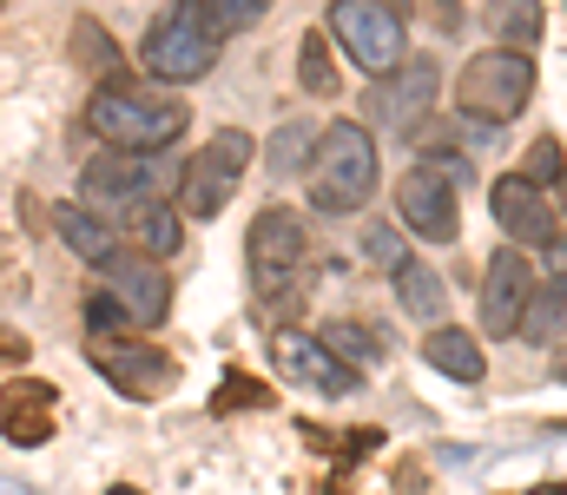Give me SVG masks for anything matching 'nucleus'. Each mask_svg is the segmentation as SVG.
<instances>
[{
  "label": "nucleus",
  "instance_id": "1",
  "mask_svg": "<svg viewBox=\"0 0 567 495\" xmlns=\"http://www.w3.org/2000/svg\"><path fill=\"white\" fill-rule=\"evenodd\" d=\"M86 133H100L113 153H172V140L185 133V100H152L133 73H113L86 100Z\"/></svg>",
  "mask_w": 567,
  "mask_h": 495
},
{
  "label": "nucleus",
  "instance_id": "2",
  "mask_svg": "<svg viewBox=\"0 0 567 495\" xmlns=\"http://www.w3.org/2000/svg\"><path fill=\"white\" fill-rule=\"evenodd\" d=\"M218 47H225V33L212 20V0H178L145 33V73L165 80V86H192L218 66Z\"/></svg>",
  "mask_w": 567,
  "mask_h": 495
},
{
  "label": "nucleus",
  "instance_id": "3",
  "mask_svg": "<svg viewBox=\"0 0 567 495\" xmlns=\"http://www.w3.org/2000/svg\"><path fill=\"white\" fill-rule=\"evenodd\" d=\"M310 198H317V212H363L377 198V146L357 120H337L330 133H317Z\"/></svg>",
  "mask_w": 567,
  "mask_h": 495
},
{
  "label": "nucleus",
  "instance_id": "4",
  "mask_svg": "<svg viewBox=\"0 0 567 495\" xmlns=\"http://www.w3.org/2000/svg\"><path fill=\"white\" fill-rule=\"evenodd\" d=\"M535 100V60L528 53H508V47H488L475 53L462 73H455V106L482 126H508L522 120Z\"/></svg>",
  "mask_w": 567,
  "mask_h": 495
},
{
  "label": "nucleus",
  "instance_id": "5",
  "mask_svg": "<svg viewBox=\"0 0 567 495\" xmlns=\"http://www.w3.org/2000/svg\"><path fill=\"white\" fill-rule=\"evenodd\" d=\"M178 178H185L178 153H100L80 172V192L93 205H133V212H145V205H165L178 192Z\"/></svg>",
  "mask_w": 567,
  "mask_h": 495
},
{
  "label": "nucleus",
  "instance_id": "6",
  "mask_svg": "<svg viewBox=\"0 0 567 495\" xmlns=\"http://www.w3.org/2000/svg\"><path fill=\"white\" fill-rule=\"evenodd\" d=\"M330 33H337L343 53H350L363 73H377V80H390V73L410 60V47H403V13H396L390 0H337V7H330Z\"/></svg>",
  "mask_w": 567,
  "mask_h": 495
},
{
  "label": "nucleus",
  "instance_id": "7",
  "mask_svg": "<svg viewBox=\"0 0 567 495\" xmlns=\"http://www.w3.org/2000/svg\"><path fill=\"white\" fill-rule=\"evenodd\" d=\"M251 146H258L251 133L225 126V133H212V146H205L198 159H185L178 198H185V212H192V218H218V212H225V198H231L238 172L251 165Z\"/></svg>",
  "mask_w": 567,
  "mask_h": 495
},
{
  "label": "nucleus",
  "instance_id": "8",
  "mask_svg": "<svg viewBox=\"0 0 567 495\" xmlns=\"http://www.w3.org/2000/svg\"><path fill=\"white\" fill-rule=\"evenodd\" d=\"M245 251H251V285H258V298H278L284 278H297V271H303V258H310V231H303V218H297V212L265 205V212L251 218Z\"/></svg>",
  "mask_w": 567,
  "mask_h": 495
},
{
  "label": "nucleus",
  "instance_id": "9",
  "mask_svg": "<svg viewBox=\"0 0 567 495\" xmlns=\"http://www.w3.org/2000/svg\"><path fill=\"white\" fill-rule=\"evenodd\" d=\"M93 363L113 390H126L133 403H152L178 383V357L145 343V337H93Z\"/></svg>",
  "mask_w": 567,
  "mask_h": 495
},
{
  "label": "nucleus",
  "instance_id": "10",
  "mask_svg": "<svg viewBox=\"0 0 567 495\" xmlns=\"http://www.w3.org/2000/svg\"><path fill=\"white\" fill-rule=\"evenodd\" d=\"M271 357H278V370L290 383H303V390H317V396H350V390H363V370H350L323 337H310V330H278L271 337Z\"/></svg>",
  "mask_w": 567,
  "mask_h": 495
},
{
  "label": "nucleus",
  "instance_id": "11",
  "mask_svg": "<svg viewBox=\"0 0 567 495\" xmlns=\"http://www.w3.org/2000/svg\"><path fill=\"white\" fill-rule=\"evenodd\" d=\"M100 271H106V291L126 305L133 330H158L172 318V278H165V265H152V258H120V251H113Z\"/></svg>",
  "mask_w": 567,
  "mask_h": 495
},
{
  "label": "nucleus",
  "instance_id": "12",
  "mask_svg": "<svg viewBox=\"0 0 567 495\" xmlns=\"http://www.w3.org/2000/svg\"><path fill=\"white\" fill-rule=\"evenodd\" d=\"M396 212H403V225H410L416 238H429V245H449V238L462 231L455 192H449V178L429 172V165H416V172L396 178Z\"/></svg>",
  "mask_w": 567,
  "mask_h": 495
},
{
  "label": "nucleus",
  "instance_id": "13",
  "mask_svg": "<svg viewBox=\"0 0 567 495\" xmlns=\"http://www.w3.org/2000/svg\"><path fill=\"white\" fill-rule=\"evenodd\" d=\"M488 212H495V225H502V231H508L515 245H555V238H561L555 198H548L542 185H528L522 172L495 178V198H488Z\"/></svg>",
  "mask_w": 567,
  "mask_h": 495
},
{
  "label": "nucleus",
  "instance_id": "14",
  "mask_svg": "<svg viewBox=\"0 0 567 495\" xmlns=\"http://www.w3.org/2000/svg\"><path fill=\"white\" fill-rule=\"evenodd\" d=\"M528 298H535L528 258H522V251H495V265H488V278H482V330H488V337H515Z\"/></svg>",
  "mask_w": 567,
  "mask_h": 495
},
{
  "label": "nucleus",
  "instance_id": "15",
  "mask_svg": "<svg viewBox=\"0 0 567 495\" xmlns=\"http://www.w3.org/2000/svg\"><path fill=\"white\" fill-rule=\"evenodd\" d=\"M435 86H442L435 60H403V66H396V73L370 93V113H377L390 133H410L429 106H435Z\"/></svg>",
  "mask_w": 567,
  "mask_h": 495
},
{
  "label": "nucleus",
  "instance_id": "16",
  "mask_svg": "<svg viewBox=\"0 0 567 495\" xmlns=\"http://www.w3.org/2000/svg\"><path fill=\"white\" fill-rule=\"evenodd\" d=\"M423 363L429 370H442V377H455V383H482V377H488L482 343H475L468 330H455V324H435L423 337Z\"/></svg>",
  "mask_w": 567,
  "mask_h": 495
},
{
  "label": "nucleus",
  "instance_id": "17",
  "mask_svg": "<svg viewBox=\"0 0 567 495\" xmlns=\"http://www.w3.org/2000/svg\"><path fill=\"white\" fill-rule=\"evenodd\" d=\"M53 225H60V238L73 245V258H86V265H106V258L120 251V238H113V225H106L100 212H86V205H66V212H60Z\"/></svg>",
  "mask_w": 567,
  "mask_h": 495
},
{
  "label": "nucleus",
  "instance_id": "18",
  "mask_svg": "<svg viewBox=\"0 0 567 495\" xmlns=\"http://www.w3.org/2000/svg\"><path fill=\"white\" fill-rule=\"evenodd\" d=\"M396 305H403L416 324L435 330V324H442V305H449V291H442V271H429V265H416V258H410V265L396 271Z\"/></svg>",
  "mask_w": 567,
  "mask_h": 495
},
{
  "label": "nucleus",
  "instance_id": "19",
  "mask_svg": "<svg viewBox=\"0 0 567 495\" xmlns=\"http://www.w3.org/2000/svg\"><path fill=\"white\" fill-rule=\"evenodd\" d=\"M488 33L508 40V53H528L542 40V0H488Z\"/></svg>",
  "mask_w": 567,
  "mask_h": 495
},
{
  "label": "nucleus",
  "instance_id": "20",
  "mask_svg": "<svg viewBox=\"0 0 567 495\" xmlns=\"http://www.w3.org/2000/svg\"><path fill=\"white\" fill-rule=\"evenodd\" d=\"M133 238L145 245L152 265L172 258V251H185V218H178V205H145V212H133Z\"/></svg>",
  "mask_w": 567,
  "mask_h": 495
},
{
  "label": "nucleus",
  "instance_id": "21",
  "mask_svg": "<svg viewBox=\"0 0 567 495\" xmlns=\"http://www.w3.org/2000/svg\"><path fill=\"white\" fill-rule=\"evenodd\" d=\"M310 159H317V133H310L303 120H284L278 133L265 140V165H271L278 178H297V172H310Z\"/></svg>",
  "mask_w": 567,
  "mask_h": 495
},
{
  "label": "nucleus",
  "instance_id": "22",
  "mask_svg": "<svg viewBox=\"0 0 567 495\" xmlns=\"http://www.w3.org/2000/svg\"><path fill=\"white\" fill-rule=\"evenodd\" d=\"M561 330H567V278H548V285H535V298L522 311V337L528 343H548Z\"/></svg>",
  "mask_w": 567,
  "mask_h": 495
},
{
  "label": "nucleus",
  "instance_id": "23",
  "mask_svg": "<svg viewBox=\"0 0 567 495\" xmlns=\"http://www.w3.org/2000/svg\"><path fill=\"white\" fill-rule=\"evenodd\" d=\"M297 86H303L310 100L343 93V86H337V60H330V40H323V33H303V40H297Z\"/></svg>",
  "mask_w": 567,
  "mask_h": 495
},
{
  "label": "nucleus",
  "instance_id": "24",
  "mask_svg": "<svg viewBox=\"0 0 567 495\" xmlns=\"http://www.w3.org/2000/svg\"><path fill=\"white\" fill-rule=\"evenodd\" d=\"M231 410H278V390L258 383V377H245V370H231V377L212 390V416H231Z\"/></svg>",
  "mask_w": 567,
  "mask_h": 495
},
{
  "label": "nucleus",
  "instance_id": "25",
  "mask_svg": "<svg viewBox=\"0 0 567 495\" xmlns=\"http://www.w3.org/2000/svg\"><path fill=\"white\" fill-rule=\"evenodd\" d=\"M323 343H330L350 370H363V363H377V357H383V343H377V330H370V324H330V330H323Z\"/></svg>",
  "mask_w": 567,
  "mask_h": 495
},
{
  "label": "nucleus",
  "instance_id": "26",
  "mask_svg": "<svg viewBox=\"0 0 567 495\" xmlns=\"http://www.w3.org/2000/svg\"><path fill=\"white\" fill-rule=\"evenodd\" d=\"M73 47H80V60H86L93 73H106V80L120 73V47L106 40V27H100V20H73Z\"/></svg>",
  "mask_w": 567,
  "mask_h": 495
},
{
  "label": "nucleus",
  "instance_id": "27",
  "mask_svg": "<svg viewBox=\"0 0 567 495\" xmlns=\"http://www.w3.org/2000/svg\"><path fill=\"white\" fill-rule=\"evenodd\" d=\"M0 436H7L13 450H40V443H53V416H47V410H7V416H0Z\"/></svg>",
  "mask_w": 567,
  "mask_h": 495
},
{
  "label": "nucleus",
  "instance_id": "28",
  "mask_svg": "<svg viewBox=\"0 0 567 495\" xmlns=\"http://www.w3.org/2000/svg\"><path fill=\"white\" fill-rule=\"evenodd\" d=\"M522 178H528V185H542V192H548L555 178H567V153H561V140H548V133H542V140L528 146V165H522Z\"/></svg>",
  "mask_w": 567,
  "mask_h": 495
},
{
  "label": "nucleus",
  "instance_id": "29",
  "mask_svg": "<svg viewBox=\"0 0 567 495\" xmlns=\"http://www.w3.org/2000/svg\"><path fill=\"white\" fill-rule=\"evenodd\" d=\"M86 324H93V337H133V318H126V305L113 291H93L86 298Z\"/></svg>",
  "mask_w": 567,
  "mask_h": 495
},
{
  "label": "nucleus",
  "instance_id": "30",
  "mask_svg": "<svg viewBox=\"0 0 567 495\" xmlns=\"http://www.w3.org/2000/svg\"><path fill=\"white\" fill-rule=\"evenodd\" d=\"M363 251H370V265H383V271H403V265H410V245H403V231H390V225H370V231H363Z\"/></svg>",
  "mask_w": 567,
  "mask_h": 495
},
{
  "label": "nucleus",
  "instance_id": "31",
  "mask_svg": "<svg viewBox=\"0 0 567 495\" xmlns=\"http://www.w3.org/2000/svg\"><path fill=\"white\" fill-rule=\"evenodd\" d=\"M265 13H271V0H212L218 33H245V27H258Z\"/></svg>",
  "mask_w": 567,
  "mask_h": 495
},
{
  "label": "nucleus",
  "instance_id": "32",
  "mask_svg": "<svg viewBox=\"0 0 567 495\" xmlns=\"http://www.w3.org/2000/svg\"><path fill=\"white\" fill-rule=\"evenodd\" d=\"M47 403H60V390L53 383H33V377L0 390V410H47Z\"/></svg>",
  "mask_w": 567,
  "mask_h": 495
},
{
  "label": "nucleus",
  "instance_id": "33",
  "mask_svg": "<svg viewBox=\"0 0 567 495\" xmlns=\"http://www.w3.org/2000/svg\"><path fill=\"white\" fill-rule=\"evenodd\" d=\"M370 450H383V436H377V430H350V436L337 443V463H350V456H370Z\"/></svg>",
  "mask_w": 567,
  "mask_h": 495
},
{
  "label": "nucleus",
  "instance_id": "34",
  "mask_svg": "<svg viewBox=\"0 0 567 495\" xmlns=\"http://www.w3.org/2000/svg\"><path fill=\"white\" fill-rule=\"evenodd\" d=\"M27 357H33V343H27L13 324H0V363H27Z\"/></svg>",
  "mask_w": 567,
  "mask_h": 495
},
{
  "label": "nucleus",
  "instance_id": "35",
  "mask_svg": "<svg viewBox=\"0 0 567 495\" xmlns=\"http://www.w3.org/2000/svg\"><path fill=\"white\" fill-rule=\"evenodd\" d=\"M106 495H145V489H126V483H113V489H106Z\"/></svg>",
  "mask_w": 567,
  "mask_h": 495
},
{
  "label": "nucleus",
  "instance_id": "36",
  "mask_svg": "<svg viewBox=\"0 0 567 495\" xmlns=\"http://www.w3.org/2000/svg\"><path fill=\"white\" fill-rule=\"evenodd\" d=\"M528 495H567V489H555V483H548V489H528Z\"/></svg>",
  "mask_w": 567,
  "mask_h": 495
},
{
  "label": "nucleus",
  "instance_id": "37",
  "mask_svg": "<svg viewBox=\"0 0 567 495\" xmlns=\"http://www.w3.org/2000/svg\"><path fill=\"white\" fill-rule=\"evenodd\" d=\"M555 251H561V258H567V231H561V238H555Z\"/></svg>",
  "mask_w": 567,
  "mask_h": 495
},
{
  "label": "nucleus",
  "instance_id": "38",
  "mask_svg": "<svg viewBox=\"0 0 567 495\" xmlns=\"http://www.w3.org/2000/svg\"><path fill=\"white\" fill-rule=\"evenodd\" d=\"M555 377H561V383H567V357H561V363H555Z\"/></svg>",
  "mask_w": 567,
  "mask_h": 495
},
{
  "label": "nucleus",
  "instance_id": "39",
  "mask_svg": "<svg viewBox=\"0 0 567 495\" xmlns=\"http://www.w3.org/2000/svg\"><path fill=\"white\" fill-rule=\"evenodd\" d=\"M0 7H7V0H0Z\"/></svg>",
  "mask_w": 567,
  "mask_h": 495
}]
</instances>
